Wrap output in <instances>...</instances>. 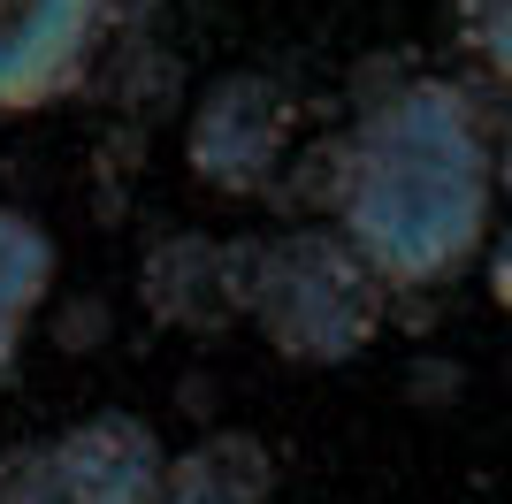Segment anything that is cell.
<instances>
[{
  "label": "cell",
  "mask_w": 512,
  "mask_h": 504,
  "mask_svg": "<svg viewBox=\"0 0 512 504\" xmlns=\"http://www.w3.org/2000/svg\"><path fill=\"white\" fill-rule=\"evenodd\" d=\"M383 275L367 268L352 237L329 222L253 237V275H245V321L268 336V352L291 367H344L383 329Z\"/></svg>",
  "instance_id": "2"
},
{
  "label": "cell",
  "mask_w": 512,
  "mask_h": 504,
  "mask_svg": "<svg viewBox=\"0 0 512 504\" xmlns=\"http://www.w3.org/2000/svg\"><path fill=\"white\" fill-rule=\"evenodd\" d=\"M276 489V459L253 428H214L192 451L161 459V489L153 504H268Z\"/></svg>",
  "instance_id": "7"
},
{
  "label": "cell",
  "mask_w": 512,
  "mask_h": 504,
  "mask_svg": "<svg viewBox=\"0 0 512 504\" xmlns=\"http://www.w3.org/2000/svg\"><path fill=\"white\" fill-rule=\"evenodd\" d=\"M283 153H291V100L276 77L230 69L192 100V123H184L192 184L222 191V199H260V191H276Z\"/></svg>",
  "instance_id": "3"
},
{
  "label": "cell",
  "mask_w": 512,
  "mask_h": 504,
  "mask_svg": "<svg viewBox=\"0 0 512 504\" xmlns=\"http://www.w3.org/2000/svg\"><path fill=\"white\" fill-rule=\"evenodd\" d=\"M115 0H0V115L69 100L100 62Z\"/></svg>",
  "instance_id": "4"
},
{
  "label": "cell",
  "mask_w": 512,
  "mask_h": 504,
  "mask_svg": "<svg viewBox=\"0 0 512 504\" xmlns=\"http://www.w3.org/2000/svg\"><path fill=\"white\" fill-rule=\"evenodd\" d=\"M46 291H54V237H46L31 214L0 207V375L16 367Z\"/></svg>",
  "instance_id": "8"
},
{
  "label": "cell",
  "mask_w": 512,
  "mask_h": 504,
  "mask_svg": "<svg viewBox=\"0 0 512 504\" xmlns=\"http://www.w3.org/2000/svg\"><path fill=\"white\" fill-rule=\"evenodd\" d=\"M245 275H253V237L161 230L138 260V298L161 329L207 336V329L245 321Z\"/></svg>",
  "instance_id": "5"
},
{
  "label": "cell",
  "mask_w": 512,
  "mask_h": 504,
  "mask_svg": "<svg viewBox=\"0 0 512 504\" xmlns=\"http://www.w3.org/2000/svg\"><path fill=\"white\" fill-rule=\"evenodd\" d=\"M497 207L490 123L451 77H413L337 146V230L383 291H436L467 268Z\"/></svg>",
  "instance_id": "1"
},
{
  "label": "cell",
  "mask_w": 512,
  "mask_h": 504,
  "mask_svg": "<svg viewBox=\"0 0 512 504\" xmlns=\"http://www.w3.org/2000/svg\"><path fill=\"white\" fill-rule=\"evenodd\" d=\"M161 436L138 413H92L46 443V497L39 504H153L161 489Z\"/></svg>",
  "instance_id": "6"
}]
</instances>
